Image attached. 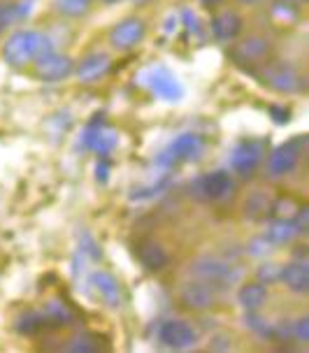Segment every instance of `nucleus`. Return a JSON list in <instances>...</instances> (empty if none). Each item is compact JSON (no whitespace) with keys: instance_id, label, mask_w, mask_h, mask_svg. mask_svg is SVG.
<instances>
[{"instance_id":"1","label":"nucleus","mask_w":309,"mask_h":353,"mask_svg":"<svg viewBox=\"0 0 309 353\" xmlns=\"http://www.w3.org/2000/svg\"><path fill=\"white\" fill-rule=\"evenodd\" d=\"M49 40L37 30H17L14 35H10V40L3 47V59L10 68H28L33 65V61L40 54L47 52Z\"/></svg>"},{"instance_id":"2","label":"nucleus","mask_w":309,"mask_h":353,"mask_svg":"<svg viewBox=\"0 0 309 353\" xmlns=\"http://www.w3.org/2000/svg\"><path fill=\"white\" fill-rule=\"evenodd\" d=\"M230 59L239 68L256 70V68H263L265 63L272 61V42L263 35H251L230 49Z\"/></svg>"},{"instance_id":"3","label":"nucleus","mask_w":309,"mask_h":353,"mask_svg":"<svg viewBox=\"0 0 309 353\" xmlns=\"http://www.w3.org/2000/svg\"><path fill=\"white\" fill-rule=\"evenodd\" d=\"M191 274L195 279L210 283L214 288H226L232 281H237V272L228 263L219 261V258H198L191 268Z\"/></svg>"},{"instance_id":"4","label":"nucleus","mask_w":309,"mask_h":353,"mask_svg":"<svg viewBox=\"0 0 309 353\" xmlns=\"http://www.w3.org/2000/svg\"><path fill=\"white\" fill-rule=\"evenodd\" d=\"M33 65H35L37 79L49 81V84H52V81H61V79L70 77L72 70H74L72 61L68 59V56L56 54V52H44V54H40L33 61Z\"/></svg>"},{"instance_id":"5","label":"nucleus","mask_w":309,"mask_h":353,"mask_svg":"<svg viewBox=\"0 0 309 353\" xmlns=\"http://www.w3.org/2000/svg\"><path fill=\"white\" fill-rule=\"evenodd\" d=\"M144 35H147V26H144L142 19L137 17H128L123 21H119L110 33V44L119 52H128V49L137 47Z\"/></svg>"},{"instance_id":"6","label":"nucleus","mask_w":309,"mask_h":353,"mask_svg":"<svg viewBox=\"0 0 309 353\" xmlns=\"http://www.w3.org/2000/svg\"><path fill=\"white\" fill-rule=\"evenodd\" d=\"M179 302H181V307L191 309V312H207V309H212L214 302H217V293H214V286H210V283L195 279L181 286Z\"/></svg>"},{"instance_id":"7","label":"nucleus","mask_w":309,"mask_h":353,"mask_svg":"<svg viewBox=\"0 0 309 353\" xmlns=\"http://www.w3.org/2000/svg\"><path fill=\"white\" fill-rule=\"evenodd\" d=\"M302 140H293L286 142L281 147H277L272 154H270L268 161V170L272 176H283V174H291L295 168H298V161L302 156Z\"/></svg>"},{"instance_id":"8","label":"nucleus","mask_w":309,"mask_h":353,"mask_svg":"<svg viewBox=\"0 0 309 353\" xmlns=\"http://www.w3.org/2000/svg\"><path fill=\"white\" fill-rule=\"evenodd\" d=\"M265 74H263V79H265V84L268 86H272L275 91H279V93H295L300 88V74L293 70L288 63H265Z\"/></svg>"},{"instance_id":"9","label":"nucleus","mask_w":309,"mask_h":353,"mask_svg":"<svg viewBox=\"0 0 309 353\" xmlns=\"http://www.w3.org/2000/svg\"><path fill=\"white\" fill-rule=\"evenodd\" d=\"M195 339H198V335H195V330L191 325L186 323V321H166L161 327H159V342L163 346H168V349H188V346L195 344Z\"/></svg>"},{"instance_id":"10","label":"nucleus","mask_w":309,"mask_h":353,"mask_svg":"<svg viewBox=\"0 0 309 353\" xmlns=\"http://www.w3.org/2000/svg\"><path fill=\"white\" fill-rule=\"evenodd\" d=\"M263 161V149L258 142H239L235 149H232V159H230V165L232 170L244 176V179H249V176L256 174L258 165H261Z\"/></svg>"},{"instance_id":"11","label":"nucleus","mask_w":309,"mask_h":353,"mask_svg":"<svg viewBox=\"0 0 309 353\" xmlns=\"http://www.w3.org/2000/svg\"><path fill=\"white\" fill-rule=\"evenodd\" d=\"M135 256H137V261L142 263V268L149 270V272H161L170 263L168 251L163 249L159 242H154V239H142L135 247Z\"/></svg>"},{"instance_id":"12","label":"nucleus","mask_w":309,"mask_h":353,"mask_svg":"<svg viewBox=\"0 0 309 353\" xmlns=\"http://www.w3.org/2000/svg\"><path fill=\"white\" fill-rule=\"evenodd\" d=\"M244 28V21L237 12H221L212 19V35L219 42H235Z\"/></svg>"},{"instance_id":"13","label":"nucleus","mask_w":309,"mask_h":353,"mask_svg":"<svg viewBox=\"0 0 309 353\" xmlns=\"http://www.w3.org/2000/svg\"><path fill=\"white\" fill-rule=\"evenodd\" d=\"M200 191H203V195L207 200H214V203L228 198V195L232 193L230 174L223 172V170H217V172L205 174L203 179H200Z\"/></svg>"},{"instance_id":"14","label":"nucleus","mask_w":309,"mask_h":353,"mask_svg":"<svg viewBox=\"0 0 309 353\" xmlns=\"http://www.w3.org/2000/svg\"><path fill=\"white\" fill-rule=\"evenodd\" d=\"M205 149V142L200 135H193V132H186V135H179L170 147V156L175 161H195Z\"/></svg>"},{"instance_id":"15","label":"nucleus","mask_w":309,"mask_h":353,"mask_svg":"<svg viewBox=\"0 0 309 353\" xmlns=\"http://www.w3.org/2000/svg\"><path fill=\"white\" fill-rule=\"evenodd\" d=\"M279 279L286 283L288 291L293 293H307L309 291V268L307 263H288L286 268L279 270Z\"/></svg>"},{"instance_id":"16","label":"nucleus","mask_w":309,"mask_h":353,"mask_svg":"<svg viewBox=\"0 0 309 353\" xmlns=\"http://www.w3.org/2000/svg\"><path fill=\"white\" fill-rule=\"evenodd\" d=\"M107 70H110V56L107 54H91L79 63L77 77L84 81V84H93V81H98Z\"/></svg>"},{"instance_id":"17","label":"nucleus","mask_w":309,"mask_h":353,"mask_svg":"<svg viewBox=\"0 0 309 353\" xmlns=\"http://www.w3.org/2000/svg\"><path fill=\"white\" fill-rule=\"evenodd\" d=\"M91 286L96 288L98 295L110 307L121 305V286H119V281L110 272H96L91 276Z\"/></svg>"},{"instance_id":"18","label":"nucleus","mask_w":309,"mask_h":353,"mask_svg":"<svg viewBox=\"0 0 309 353\" xmlns=\"http://www.w3.org/2000/svg\"><path fill=\"white\" fill-rule=\"evenodd\" d=\"M265 300H268V288H265L263 281H249V283H244V286H239L237 302L244 309H249V312L261 309L265 305Z\"/></svg>"},{"instance_id":"19","label":"nucleus","mask_w":309,"mask_h":353,"mask_svg":"<svg viewBox=\"0 0 309 353\" xmlns=\"http://www.w3.org/2000/svg\"><path fill=\"white\" fill-rule=\"evenodd\" d=\"M151 88H154L156 96H161L163 100H179V96H181L179 81L166 70L154 72V77H151Z\"/></svg>"},{"instance_id":"20","label":"nucleus","mask_w":309,"mask_h":353,"mask_svg":"<svg viewBox=\"0 0 309 353\" xmlns=\"http://www.w3.org/2000/svg\"><path fill=\"white\" fill-rule=\"evenodd\" d=\"M295 235H300L298 228H295L293 219H277L275 223H270V230H268V242H275V244H288Z\"/></svg>"},{"instance_id":"21","label":"nucleus","mask_w":309,"mask_h":353,"mask_svg":"<svg viewBox=\"0 0 309 353\" xmlns=\"http://www.w3.org/2000/svg\"><path fill=\"white\" fill-rule=\"evenodd\" d=\"M84 144L88 149H93V151H98V154H107L112 147L117 144V137H114V132H110V130H103V128H91L84 135Z\"/></svg>"},{"instance_id":"22","label":"nucleus","mask_w":309,"mask_h":353,"mask_svg":"<svg viewBox=\"0 0 309 353\" xmlns=\"http://www.w3.org/2000/svg\"><path fill=\"white\" fill-rule=\"evenodd\" d=\"M44 316L49 321V327H63V325H70L74 321V314L70 312L68 305H61V302H49L44 307Z\"/></svg>"},{"instance_id":"23","label":"nucleus","mask_w":309,"mask_h":353,"mask_svg":"<svg viewBox=\"0 0 309 353\" xmlns=\"http://www.w3.org/2000/svg\"><path fill=\"white\" fill-rule=\"evenodd\" d=\"M270 207H272V200L265 193H251V198L244 203V212H247L249 219L258 221V219L270 216Z\"/></svg>"},{"instance_id":"24","label":"nucleus","mask_w":309,"mask_h":353,"mask_svg":"<svg viewBox=\"0 0 309 353\" xmlns=\"http://www.w3.org/2000/svg\"><path fill=\"white\" fill-rule=\"evenodd\" d=\"M17 327H19V332H23V335H37V332H42V330H49V321L44 316V312H40V314L33 312L19 321Z\"/></svg>"},{"instance_id":"25","label":"nucleus","mask_w":309,"mask_h":353,"mask_svg":"<svg viewBox=\"0 0 309 353\" xmlns=\"http://www.w3.org/2000/svg\"><path fill=\"white\" fill-rule=\"evenodd\" d=\"M91 3L93 0H56V8H59V12H63L66 17L79 19L91 10Z\"/></svg>"},{"instance_id":"26","label":"nucleus","mask_w":309,"mask_h":353,"mask_svg":"<svg viewBox=\"0 0 309 353\" xmlns=\"http://www.w3.org/2000/svg\"><path fill=\"white\" fill-rule=\"evenodd\" d=\"M98 335H79V337H74L70 344L66 346L68 351H86V353H91V351H100L103 349V344H93V339H96Z\"/></svg>"},{"instance_id":"27","label":"nucleus","mask_w":309,"mask_h":353,"mask_svg":"<svg viewBox=\"0 0 309 353\" xmlns=\"http://www.w3.org/2000/svg\"><path fill=\"white\" fill-rule=\"evenodd\" d=\"M12 19H14V10L8 3H0V33H5L10 28Z\"/></svg>"},{"instance_id":"28","label":"nucleus","mask_w":309,"mask_h":353,"mask_svg":"<svg viewBox=\"0 0 309 353\" xmlns=\"http://www.w3.org/2000/svg\"><path fill=\"white\" fill-rule=\"evenodd\" d=\"M270 114H272V119L277 123H288V121H291V110H288V107L272 105V107H270Z\"/></svg>"},{"instance_id":"29","label":"nucleus","mask_w":309,"mask_h":353,"mask_svg":"<svg viewBox=\"0 0 309 353\" xmlns=\"http://www.w3.org/2000/svg\"><path fill=\"white\" fill-rule=\"evenodd\" d=\"M295 337H298L300 342H307L309 339V321L307 319H300L298 323H295Z\"/></svg>"},{"instance_id":"30","label":"nucleus","mask_w":309,"mask_h":353,"mask_svg":"<svg viewBox=\"0 0 309 353\" xmlns=\"http://www.w3.org/2000/svg\"><path fill=\"white\" fill-rule=\"evenodd\" d=\"M203 3H205V5H217L219 0H203Z\"/></svg>"},{"instance_id":"31","label":"nucleus","mask_w":309,"mask_h":353,"mask_svg":"<svg viewBox=\"0 0 309 353\" xmlns=\"http://www.w3.org/2000/svg\"><path fill=\"white\" fill-rule=\"evenodd\" d=\"M103 3H107V5H114V3H121V0H103Z\"/></svg>"},{"instance_id":"32","label":"nucleus","mask_w":309,"mask_h":353,"mask_svg":"<svg viewBox=\"0 0 309 353\" xmlns=\"http://www.w3.org/2000/svg\"><path fill=\"white\" fill-rule=\"evenodd\" d=\"M244 3H256V0H244Z\"/></svg>"}]
</instances>
